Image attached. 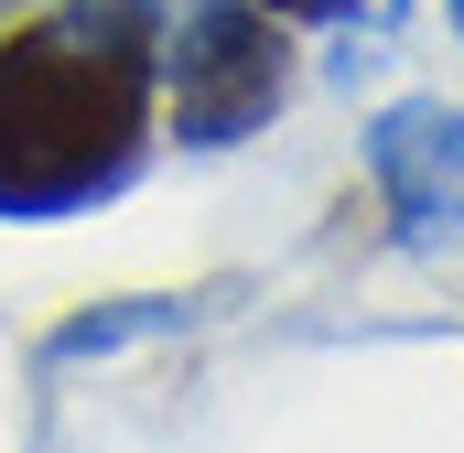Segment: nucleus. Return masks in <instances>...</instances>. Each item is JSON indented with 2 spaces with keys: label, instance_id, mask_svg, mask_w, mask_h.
<instances>
[{
  "label": "nucleus",
  "instance_id": "nucleus-1",
  "mask_svg": "<svg viewBox=\"0 0 464 453\" xmlns=\"http://www.w3.org/2000/svg\"><path fill=\"white\" fill-rule=\"evenodd\" d=\"M162 43H130L87 11L0 33V217L44 226L119 195L151 151Z\"/></svg>",
  "mask_w": 464,
  "mask_h": 453
},
{
  "label": "nucleus",
  "instance_id": "nucleus-2",
  "mask_svg": "<svg viewBox=\"0 0 464 453\" xmlns=\"http://www.w3.org/2000/svg\"><path fill=\"white\" fill-rule=\"evenodd\" d=\"M162 65H173L184 151H227L292 98V43H281V11L259 0H184V22L162 33Z\"/></svg>",
  "mask_w": 464,
  "mask_h": 453
},
{
  "label": "nucleus",
  "instance_id": "nucleus-3",
  "mask_svg": "<svg viewBox=\"0 0 464 453\" xmlns=\"http://www.w3.org/2000/svg\"><path fill=\"white\" fill-rule=\"evenodd\" d=\"M367 173L400 217V248H464V109L454 98H400L367 130Z\"/></svg>",
  "mask_w": 464,
  "mask_h": 453
},
{
  "label": "nucleus",
  "instance_id": "nucleus-4",
  "mask_svg": "<svg viewBox=\"0 0 464 453\" xmlns=\"http://www.w3.org/2000/svg\"><path fill=\"white\" fill-rule=\"evenodd\" d=\"M173 324H195V303H184V292L87 303V313H65V324L44 335V367H76V356H119V345H140V335H173Z\"/></svg>",
  "mask_w": 464,
  "mask_h": 453
},
{
  "label": "nucleus",
  "instance_id": "nucleus-5",
  "mask_svg": "<svg viewBox=\"0 0 464 453\" xmlns=\"http://www.w3.org/2000/svg\"><path fill=\"white\" fill-rule=\"evenodd\" d=\"M87 22H109V33H130V43H162L173 33V0H76Z\"/></svg>",
  "mask_w": 464,
  "mask_h": 453
},
{
  "label": "nucleus",
  "instance_id": "nucleus-6",
  "mask_svg": "<svg viewBox=\"0 0 464 453\" xmlns=\"http://www.w3.org/2000/svg\"><path fill=\"white\" fill-rule=\"evenodd\" d=\"M259 11H281V22H335L346 0H259Z\"/></svg>",
  "mask_w": 464,
  "mask_h": 453
},
{
  "label": "nucleus",
  "instance_id": "nucleus-7",
  "mask_svg": "<svg viewBox=\"0 0 464 453\" xmlns=\"http://www.w3.org/2000/svg\"><path fill=\"white\" fill-rule=\"evenodd\" d=\"M443 11H454V33H464V0H443Z\"/></svg>",
  "mask_w": 464,
  "mask_h": 453
},
{
  "label": "nucleus",
  "instance_id": "nucleus-8",
  "mask_svg": "<svg viewBox=\"0 0 464 453\" xmlns=\"http://www.w3.org/2000/svg\"><path fill=\"white\" fill-rule=\"evenodd\" d=\"M11 11H22V0H0V22H11Z\"/></svg>",
  "mask_w": 464,
  "mask_h": 453
}]
</instances>
